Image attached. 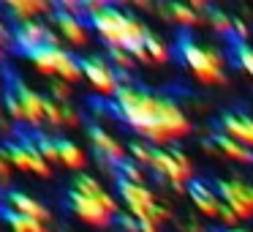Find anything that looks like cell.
Segmentation results:
<instances>
[{"label": "cell", "instance_id": "cell-26", "mask_svg": "<svg viewBox=\"0 0 253 232\" xmlns=\"http://www.w3.org/2000/svg\"><path fill=\"white\" fill-rule=\"evenodd\" d=\"M144 50H147V55H150V60H153V63H166V60H169V50H166L164 41L155 39L153 33L147 36V41H144Z\"/></svg>", "mask_w": 253, "mask_h": 232}, {"label": "cell", "instance_id": "cell-42", "mask_svg": "<svg viewBox=\"0 0 253 232\" xmlns=\"http://www.w3.org/2000/svg\"><path fill=\"white\" fill-rule=\"evenodd\" d=\"M6 36H8V30H6V25L0 22V55H3V41H6Z\"/></svg>", "mask_w": 253, "mask_h": 232}, {"label": "cell", "instance_id": "cell-14", "mask_svg": "<svg viewBox=\"0 0 253 232\" xmlns=\"http://www.w3.org/2000/svg\"><path fill=\"white\" fill-rule=\"evenodd\" d=\"M3 202H6L3 208L14 210V213H19V216L36 219V221H41V224H46V221H49V210H46L41 202H36L33 197H28L25 191H6Z\"/></svg>", "mask_w": 253, "mask_h": 232}, {"label": "cell", "instance_id": "cell-6", "mask_svg": "<svg viewBox=\"0 0 253 232\" xmlns=\"http://www.w3.org/2000/svg\"><path fill=\"white\" fill-rule=\"evenodd\" d=\"M49 33L52 30L46 28L44 22L39 19H28V22H17L11 30V39H14V52L30 58L33 52L49 47Z\"/></svg>", "mask_w": 253, "mask_h": 232}, {"label": "cell", "instance_id": "cell-23", "mask_svg": "<svg viewBox=\"0 0 253 232\" xmlns=\"http://www.w3.org/2000/svg\"><path fill=\"white\" fill-rule=\"evenodd\" d=\"M3 216H6L8 227H11L14 232H49L46 224H41V221H36V219H28V216H19L8 208H3Z\"/></svg>", "mask_w": 253, "mask_h": 232}, {"label": "cell", "instance_id": "cell-32", "mask_svg": "<svg viewBox=\"0 0 253 232\" xmlns=\"http://www.w3.org/2000/svg\"><path fill=\"white\" fill-rule=\"evenodd\" d=\"M210 22H212V28L218 30V33L229 36L231 30H234V19H229L223 11H210Z\"/></svg>", "mask_w": 253, "mask_h": 232}, {"label": "cell", "instance_id": "cell-16", "mask_svg": "<svg viewBox=\"0 0 253 232\" xmlns=\"http://www.w3.org/2000/svg\"><path fill=\"white\" fill-rule=\"evenodd\" d=\"M49 22L57 25V30L63 33V39H66L68 44H74V47H84V44H87V30H84L82 19L68 17V14H63V11H57V8H55Z\"/></svg>", "mask_w": 253, "mask_h": 232}, {"label": "cell", "instance_id": "cell-24", "mask_svg": "<svg viewBox=\"0 0 253 232\" xmlns=\"http://www.w3.org/2000/svg\"><path fill=\"white\" fill-rule=\"evenodd\" d=\"M36 148H39V153L44 156L46 164H57L60 161V150H57V139L46 137V134H41L39 128H36V137H33Z\"/></svg>", "mask_w": 253, "mask_h": 232}, {"label": "cell", "instance_id": "cell-3", "mask_svg": "<svg viewBox=\"0 0 253 232\" xmlns=\"http://www.w3.org/2000/svg\"><path fill=\"white\" fill-rule=\"evenodd\" d=\"M177 55L196 74L199 82H204V85H223L226 82L223 58H220L218 50H204L188 33H180L177 36Z\"/></svg>", "mask_w": 253, "mask_h": 232}, {"label": "cell", "instance_id": "cell-4", "mask_svg": "<svg viewBox=\"0 0 253 232\" xmlns=\"http://www.w3.org/2000/svg\"><path fill=\"white\" fill-rule=\"evenodd\" d=\"M30 60L39 66V71L55 74V77L66 79V82H77L79 77H84L79 60L71 55V52L63 50V47H44V50L33 52V55H30Z\"/></svg>", "mask_w": 253, "mask_h": 232}, {"label": "cell", "instance_id": "cell-35", "mask_svg": "<svg viewBox=\"0 0 253 232\" xmlns=\"http://www.w3.org/2000/svg\"><path fill=\"white\" fill-rule=\"evenodd\" d=\"M117 227H120L123 232H139V219L136 216H126V213H117Z\"/></svg>", "mask_w": 253, "mask_h": 232}, {"label": "cell", "instance_id": "cell-37", "mask_svg": "<svg viewBox=\"0 0 253 232\" xmlns=\"http://www.w3.org/2000/svg\"><path fill=\"white\" fill-rule=\"evenodd\" d=\"M171 156H174V161L180 164V170L185 172L188 177H191V159H188V156L182 153V150H171Z\"/></svg>", "mask_w": 253, "mask_h": 232}, {"label": "cell", "instance_id": "cell-27", "mask_svg": "<svg viewBox=\"0 0 253 232\" xmlns=\"http://www.w3.org/2000/svg\"><path fill=\"white\" fill-rule=\"evenodd\" d=\"M231 52H234L237 63H240V66L253 77V50L251 47H248L245 41H234V44H231Z\"/></svg>", "mask_w": 253, "mask_h": 232}, {"label": "cell", "instance_id": "cell-5", "mask_svg": "<svg viewBox=\"0 0 253 232\" xmlns=\"http://www.w3.org/2000/svg\"><path fill=\"white\" fill-rule=\"evenodd\" d=\"M19 142H8L6 148V156L17 170H25V172H36L39 177H49V164L44 161V156L39 153L36 142L28 137V134H19Z\"/></svg>", "mask_w": 253, "mask_h": 232}, {"label": "cell", "instance_id": "cell-1", "mask_svg": "<svg viewBox=\"0 0 253 232\" xmlns=\"http://www.w3.org/2000/svg\"><path fill=\"white\" fill-rule=\"evenodd\" d=\"M112 107H115V117H120L126 126L136 128L139 134H144L158 145L191 134V120L166 96L147 93L133 85H120Z\"/></svg>", "mask_w": 253, "mask_h": 232}, {"label": "cell", "instance_id": "cell-15", "mask_svg": "<svg viewBox=\"0 0 253 232\" xmlns=\"http://www.w3.org/2000/svg\"><path fill=\"white\" fill-rule=\"evenodd\" d=\"M188 194H191L193 205L199 208V213H204L207 219H220V205H223V202H220L218 191H212L207 183L191 180V183H188Z\"/></svg>", "mask_w": 253, "mask_h": 232}, {"label": "cell", "instance_id": "cell-45", "mask_svg": "<svg viewBox=\"0 0 253 232\" xmlns=\"http://www.w3.org/2000/svg\"><path fill=\"white\" fill-rule=\"evenodd\" d=\"M0 210H3V205H0Z\"/></svg>", "mask_w": 253, "mask_h": 232}, {"label": "cell", "instance_id": "cell-10", "mask_svg": "<svg viewBox=\"0 0 253 232\" xmlns=\"http://www.w3.org/2000/svg\"><path fill=\"white\" fill-rule=\"evenodd\" d=\"M6 85H11V88H14V93H17L19 104H22V110H25V120H28L30 126H39L41 120H46L44 99H41L36 90H30L28 85H25L22 77H17L14 71H6Z\"/></svg>", "mask_w": 253, "mask_h": 232}, {"label": "cell", "instance_id": "cell-44", "mask_svg": "<svg viewBox=\"0 0 253 232\" xmlns=\"http://www.w3.org/2000/svg\"><path fill=\"white\" fill-rule=\"evenodd\" d=\"M226 232H248V230H242V227H234V230H226Z\"/></svg>", "mask_w": 253, "mask_h": 232}, {"label": "cell", "instance_id": "cell-18", "mask_svg": "<svg viewBox=\"0 0 253 232\" xmlns=\"http://www.w3.org/2000/svg\"><path fill=\"white\" fill-rule=\"evenodd\" d=\"M220 123H223L226 134H229L231 139H237V142L253 148V117L240 115V112H229V115H223Z\"/></svg>", "mask_w": 253, "mask_h": 232}, {"label": "cell", "instance_id": "cell-38", "mask_svg": "<svg viewBox=\"0 0 253 232\" xmlns=\"http://www.w3.org/2000/svg\"><path fill=\"white\" fill-rule=\"evenodd\" d=\"M11 177V161H8L6 150H0V180H8Z\"/></svg>", "mask_w": 253, "mask_h": 232}, {"label": "cell", "instance_id": "cell-25", "mask_svg": "<svg viewBox=\"0 0 253 232\" xmlns=\"http://www.w3.org/2000/svg\"><path fill=\"white\" fill-rule=\"evenodd\" d=\"M115 172H117L115 177H123V180H128V183H139V186H144V170L136 164V161L126 159L123 164L115 167Z\"/></svg>", "mask_w": 253, "mask_h": 232}, {"label": "cell", "instance_id": "cell-28", "mask_svg": "<svg viewBox=\"0 0 253 232\" xmlns=\"http://www.w3.org/2000/svg\"><path fill=\"white\" fill-rule=\"evenodd\" d=\"M44 115H46V120H49L52 126L60 128L63 126V115H66V107L49 96V99H44Z\"/></svg>", "mask_w": 253, "mask_h": 232}, {"label": "cell", "instance_id": "cell-33", "mask_svg": "<svg viewBox=\"0 0 253 232\" xmlns=\"http://www.w3.org/2000/svg\"><path fill=\"white\" fill-rule=\"evenodd\" d=\"M57 11L68 14V17H77V19H84V6L77 3V0H63L60 6H57Z\"/></svg>", "mask_w": 253, "mask_h": 232}, {"label": "cell", "instance_id": "cell-39", "mask_svg": "<svg viewBox=\"0 0 253 232\" xmlns=\"http://www.w3.org/2000/svg\"><path fill=\"white\" fill-rule=\"evenodd\" d=\"M63 126H79V115L68 107H66V115H63Z\"/></svg>", "mask_w": 253, "mask_h": 232}, {"label": "cell", "instance_id": "cell-7", "mask_svg": "<svg viewBox=\"0 0 253 232\" xmlns=\"http://www.w3.org/2000/svg\"><path fill=\"white\" fill-rule=\"evenodd\" d=\"M115 180H117V191H120L123 202L131 208V216H136L139 221H144V219L153 221L155 208H158V202H155V194L150 191L147 186L128 183V180H123V177H115Z\"/></svg>", "mask_w": 253, "mask_h": 232}, {"label": "cell", "instance_id": "cell-17", "mask_svg": "<svg viewBox=\"0 0 253 232\" xmlns=\"http://www.w3.org/2000/svg\"><path fill=\"white\" fill-rule=\"evenodd\" d=\"M74 191H82L84 197L95 199V202H101L106 210H112V213L117 216V199L112 197L109 191H106L104 186H101L98 180H95L93 175H79L77 180H74Z\"/></svg>", "mask_w": 253, "mask_h": 232}, {"label": "cell", "instance_id": "cell-12", "mask_svg": "<svg viewBox=\"0 0 253 232\" xmlns=\"http://www.w3.org/2000/svg\"><path fill=\"white\" fill-rule=\"evenodd\" d=\"M87 137H90V142H93L95 153H98L106 164H115L117 167V164H123V161H126V156H128L126 148H123V145L117 142L109 131H104L101 126H90Z\"/></svg>", "mask_w": 253, "mask_h": 232}, {"label": "cell", "instance_id": "cell-2", "mask_svg": "<svg viewBox=\"0 0 253 232\" xmlns=\"http://www.w3.org/2000/svg\"><path fill=\"white\" fill-rule=\"evenodd\" d=\"M90 25H93L95 33H98L109 47H120V50H128V52L144 47V41H147V36H150L147 28H144V22H139L136 17L126 14L117 6H106L101 14H95V17L90 19Z\"/></svg>", "mask_w": 253, "mask_h": 232}, {"label": "cell", "instance_id": "cell-20", "mask_svg": "<svg viewBox=\"0 0 253 232\" xmlns=\"http://www.w3.org/2000/svg\"><path fill=\"white\" fill-rule=\"evenodd\" d=\"M212 142L218 145V150H220L223 156H229V159L242 161V164H253V153H248V145H242V142H237V139H231L229 134L218 131V134L212 137Z\"/></svg>", "mask_w": 253, "mask_h": 232}, {"label": "cell", "instance_id": "cell-13", "mask_svg": "<svg viewBox=\"0 0 253 232\" xmlns=\"http://www.w3.org/2000/svg\"><path fill=\"white\" fill-rule=\"evenodd\" d=\"M150 167H153V170L158 172V175H164L166 180L171 183V188H174V191H180V194H182V188H185L188 183H191V177H188L185 172L180 170V164L174 161L171 150H155L153 164H150Z\"/></svg>", "mask_w": 253, "mask_h": 232}, {"label": "cell", "instance_id": "cell-8", "mask_svg": "<svg viewBox=\"0 0 253 232\" xmlns=\"http://www.w3.org/2000/svg\"><path fill=\"white\" fill-rule=\"evenodd\" d=\"M215 191H218L220 202L229 205L240 219L253 216V186L242 180H215Z\"/></svg>", "mask_w": 253, "mask_h": 232}, {"label": "cell", "instance_id": "cell-43", "mask_svg": "<svg viewBox=\"0 0 253 232\" xmlns=\"http://www.w3.org/2000/svg\"><path fill=\"white\" fill-rule=\"evenodd\" d=\"M191 8H193V11H202V8L207 11V3H204V0H193V3H191Z\"/></svg>", "mask_w": 253, "mask_h": 232}, {"label": "cell", "instance_id": "cell-9", "mask_svg": "<svg viewBox=\"0 0 253 232\" xmlns=\"http://www.w3.org/2000/svg\"><path fill=\"white\" fill-rule=\"evenodd\" d=\"M79 66H82L84 79H87L101 96H112V99H115L117 90H120V82H117V74L112 71L109 63L101 60V58H82Z\"/></svg>", "mask_w": 253, "mask_h": 232}, {"label": "cell", "instance_id": "cell-41", "mask_svg": "<svg viewBox=\"0 0 253 232\" xmlns=\"http://www.w3.org/2000/svg\"><path fill=\"white\" fill-rule=\"evenodd\" d=\"M234 30H237V36H240V39H248V28H245V22H242V19H234Z\"/></svg>", "mask_w": 253, "mask_h": 232}, {"label": "cell", "instance_id": "cell-29", "mask_svg": "<svg viewBox=\"0 0 253 232\" xmlns=\"http://www.w3.org/2000/svg\"><path fill=\"white\" fill-rule=\"evenodd\" d=\"M3 104H6L8 115H11L14 120H25V110H22V104H19V99H17V93H14L11 85H6V93H3Z\"/></svg>", "mask_w": 253, "mask_h": 232}, {"label": "cell", "instance_id": "cell-22", "mask_svg": "<svg viewBox=\"0 0 253 232\" xmlns=\"http://www.w3.org/2000/svg\"><path fill=\"white\" fill-rule=\"evenodd\" d=\"M57 150H60V161L66 167H71V170H82L84 161H87L84 150L79 145H74L71 139H57Z\"/></svg>", "mask_w": 253, "mask_h": 232}, {"label": "cell", "instance_id": "cell-19", "mask_svg": "<svg viewBox=\"0 0 253 232\" xmlns=\"http://www.w3.org/2000/svg\"><path fill=\"white\" fill-rule=\"evenodd\" d=\"M3 6L14 14V22H28L33 19L36 14H44V11H55L49 3H41V0H6Z\"/></svg>", "mask_w": 253, "mask_h": 232}, {"label": "cell", "instance_id": "cell-21", "mask_svg": "<svg viewBox=\"0 0 253 232\" xmlns=\"http://www.w3.org/2000/svg\"><path fill=\"white\" fill-rule=\"evenodd\" d=\"M158 11L164 17H169L171 22H180L182 28H193L199 22V14L191 6H182V3H169V6H158Z\"/></svg>", "mask_w": 253, "mask_h": 232}, {"label": "cell", "instance_id": "cell-36", "mask_svg": "<svg viewBox=\"0 0 253 232\" xmlns=\"http://www.w3.org/2000/svg\"><path fill=\"white\" fill-rule=\"evenodd\" d=\"M220 221H223V224H229V230H234V224L240 221V216H237L229 205H220Z\"/></svg>", "mask_w": 253, "mask_h": 232}, {"label": "cell", "instance_id": "cell-30", "mask_svg": "<svg viewBox=\"0 0 253 232\" xmlns=\"http://www.w3.org/2000/svg\"><path fill=\"white\" fill-rule=\"evenodd\" d=\"M128 153L133 156V161H136V164H144V167H150V164H153V156H155V150L150 148V145H144V142H131V145H128Z\"/></svg>", "mask_w": 253, "mask_h": 232}, {"label": "cell", "instance_id": "cell-40", "mask_svg": "<svg viewBox=\"0 0 253 232\" xmlns=\"http://www.w3.org/2000/svg\"><path fill=\"white\" fill-rule=\"evenodd\" d=\"M139 232H158V224L150 221V219H144V221H139Z\"/></svg>", "mask_w": 253, "mask_h": 232}, {"label": "cell", "instance_id": "cell-31", "mask_svg": "<svg viewBox=\"0 0 253 232\" xmlns=\"http://www.w3.org/2000/svg\"><path fill=\"white\" fill-rule=\"evenodd\" d=\"M109 58L112 63H115L117 68H123V71H131V68H136V63H133V55L128 50H120V47H109Z\"/></svg>", "mask_w": 253, "mask_h": 232}, {"label": "cell", "instance_id": "cell-34", "mask_svg": "<svg viewBox=\"0 0 253 232\" xmlns=\"http://www.w3.org/2000/svg\"><path fill=\"white\" fill-rule=\"evenodd\" d=\"M49 93H52V99H55V101H66L68 96H71V88L66 85V79H52Z\"/></svg>", "mask_w": 253, "mask_h": 232}, {"label": "cell", "instance_id": "cell-11", "mask_svg": "<svg viewBox=\"0 0 253 232\" xmlns=\"http://www.w3.org/2000/svg\"><path fill=\"white\" fill-rule=\"evenodd\" d=\"M68 205H71V210L79 216V219L87 221V224H93V227H109L112 219H115L112 210H106L101 202L84 197L82 191H74V188H71V194H68Z\"/></svg>", "mask_w": 253, "mask_h": 232}]
</instances>
